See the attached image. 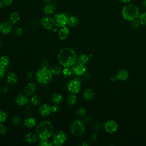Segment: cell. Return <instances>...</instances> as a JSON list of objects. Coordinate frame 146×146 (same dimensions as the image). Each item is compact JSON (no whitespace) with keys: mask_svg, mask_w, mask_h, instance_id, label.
<instances>
[{"mask_svg":"<svg viewBox=\"0 0 146 146\" xmlns=\"http://www.w3.org/2000/svg\"><path fill=\"white\" fill-rule=\"evenodd\" d=\"M76 54L74 50L69 47L61 49L58 55L59 63L64 67L72 66L76 62Z\"/></svg>","mask_w":146,"mask_h":146,"instance_id":"obj_1","label":"cell"},{"mask_svg":"<svg viewBox=\"0 0 146 146\" xmlns=\"http://www.w3.org/2000/svg\"><path fill=\"white\" fill-rule=\"evenodd\" d=\"M53 125L51 123L48 121H42L36 126L35 132L40 140L48 139L53 134Z\"/></svg>","mask_w":146,"mask_h":146,"instance_id":"obj_2","label":"cell"},{"mask_svg":"<svg viewBox=\"0 0 146 146\" xmlns=\"http://www.w3.org/2000/svg\"><path fill=\"white\" fill-rule=\"evenodd\" d=\"M121 15L124 19L132 21L138 18L140 15V9L135 4L126 3L121 9Z\"/></svg>","mask_w":146,"mask_h":146,"instance_id":"obj_3","label":"cell"},{"mask_svg":"<svg viewBox=\"0 0 146 146\" xmlns=\"http://www.w3.org/2000/svg\"><path fill=\"white\" fill-rule=\"evenodd\" d=\"M52 74L47 67H42L36 73V78L39 83L42 84H47L52 79Z\"/></svg>","mask_w":146,"mask_h":146,"instance_id":"obj_4","label":"cell"},{"mask_svg":"<svg viewBox=\"0 0 146 146\" xmlns=\"http://www.w3.org/2000/svg\"><path fill=\"white\" fill-rule=\"evenodd\" d=\"M70 131L72 135L75 137L82 136L85 131V126L84 123L79 120L74 121L70 125Z\"/></svg>","mask_w":146,"mask_h":146,"instance_id":"obj_5","label":"cell"},{"mask_svg":"<svg viewBox=\"0 0 146 146\" xmlns=\"http://www.w3.org/2000/svg\"><path fill=\"white\" fill-rule=\"evenodd\" d=\"M68 16L64 13L55 14L53 17L55 26L57 27H63L67 24Z\"/></svg>","mask_w":146,"mask_h":146,"instance_id":"obj_6","label":"cell"},{"mask_svg":"<svg viewBox=\"0 0 146 146\" xmlns=\"http://www.w3.org/2000/svg\"><path fill=\"white\" fill-rule=\"evenodd\" d=\"M67 140V135L63 131L56 132L53 136V144L55 146L62 145Z\"/></svg>","mask_w":146,"mask_h":146,"instance_id":"obj_7","label":"cell"},{"mask_svg":"<svg viewBox=\"0 0 146 146\" xmlns=\"http://www.w3.org/2000/svg\"><path fill=\"white\" fill-rule=\"evenodd\" d=\"M68 90L72 94L78 93L81 89V83L77 79L70 80L67 84Z\"/></svg>","mask_w":146,"mask_h":146,"instance_id":"obj_8","label":"cell"},{"mask_svg":"<svg viewBox=\"0 0 146 146\" xmlns=\"http://www.w3.org/2000/svg\"><path fill=\"white\" fill-rule=\"evenodd\" d=\"M40 23L44 29L49 30H52L55 26L53 18L48 15H46L42 18Z\"/></svg>","mask_w":146,"mask_h":146,"instance_id":"obj_9","label":"cell"},{"mask_svg":"<svg viewBox=\"0 0 146 146\" xmlns=\"http://www.w3.org/2000/svg\"><path fill=\"white\" fill-rule=\"evenodd\" d=\"M104 128L107 132L113 133L117 131L118 128V125L115 121L113 120H109L105 122Z\"/></svg>","mask_w":146,"mask_h":146,"instance_id":"obj_10","label":"cell"},{"mask_svg":"<svg viewBox=\"0 0 146 146\" xmlns=\"http://www.w3.org/2000/svg\"><path fill=\"white\" fill-rule=\"evenodd\" d=\"M72 68L74 73L78 76H81L83 75L87 71V67L86 66V64H83L76 62L72 66Z\"/></svg>","mask_w":146,"mask_h":146,"instance_id":"obj_11","label":"cell"},{"mask_svg":"<svg viewBox=\"0 0 146 146\" xmlns=\"http://www.w3.org/2000/svg\"><path fill=\"white\" fill-rule=\"evenodd\" d=\"M12 24L10 22L3 21L0 23V33L3 35L9 34L12 29Z\"/></svg>","mask_w":146,"mask_h":146,"instance_id":"obj_12","label":"cell"},{"mask_svg":"<svg viewBox=\"0 0 146 146\" xmlns=\"http://www.w3.org/2000/svg\"><path fill=\"white\" fill-rule=\"evenodd\" d=\"M39 112L40 115L43 117L48 116L51 112V106L47 104H43L39 107Z\"/></svg>","mask_w":146,"mask_h":146,"instance_id":"obj_13","label":"cell"},{"mask_svg":"<svg viewBox=\"0 0 146 146\" xmlns=\"http://www.w3.org/2000/svg\"><path fill=\"white\" fill-rule=\"evenodd\" d=\"M56 6L54 4L48 3H47L43 9V12L46 15L50 16L54 15L56 11Z\"/></svg>","mask_w":146,"mask_h":146,"instance_id":"obj_14","label":"cell"},{"mask_svg":"<svg viewBox=\"0 0 146 146\" xmlns=\"http://www.w3.org/2000/svg\"><path fill=\"white\" fill-rule=\"evenodd\" d=\"M128 76H129V74L127 71L125 70H121L117 72L116 76L114 78V79L111 80L113 81H115V80L125 81L128 78Z\"/></svg>","mask_w":146,"mask_h":146,"instance_id":"obj_15","label":"cell"},{"mask_svg":"<svg viewBox=\"0 0 146 146\" xmlns=\"http://www.w3.org/2000/svg\"><path fill=\"white\" fill-rule=\"evenodd\" d=\"M15 101L18 106H22L25 105L27 103L28 98L27 96H26L25 94H19L16 96Z\"/></svg>","mask_w":146,"mask_h":146,"instance_id":"obj_16","label":"cell"},{"mask_svg":"<svg viewBox=\"0 0 146 146\" xmlns=\"http://www.w3.org/2000/svg\"><path fill=\"white\" fill-rule=\"evenodd\" d=\"M36 89V84L33 82L27 83L25 87V92L27 95H33Z\"/></svg>","mask_w":146,"mask_h":146,"instance_id":"obj_17","label":"cell"},{"mask_svg":"<svg viewBox=\"0 0 146 146\" xmlns=\"http://www.w3.org/2000/svg\"><path fill=\"white\" fill-rule=\"evenodd\" d=\"M70 34V29L68 27L64 26L61 27L59 33H58V38L60 40H64L66 39Z\"/></svg>","mask_w":146,"mask_h":146,"instance_id":"obj_18","label":"cell"},{"mask_svg":"<svg viewBox=\"0 0 146 146\" xmlns=\"http://www.w3.org/2000/svg\"><path fill=\"white\" fill-rule=\"evenodd\" d=\"M79 23L78 18L75 15H70L67 18V24L70 27H74L77 26Z\"/></svg>","mask_w":146,"mask_h":146,"instance_id":"obj_19","label":"cell"},{"mask_svg":"<svg viewBox=\"0 0 146 146\" xmlns=\"http://www.w3.org/2000/svg\"><path fill=\"white\" fill-rule=\"evenodd\" d=\"M6 80L10 84H15L18 81V76L17 74L13 72H9L6 76Z\"/></svg>","mask_w":146,"mask_h":146,"instance_id":"obj_20","label":"cell"},{"mask_svg":"<svg viewBox=\"0 0 146 146\" xmlns=\"http://www.w3.org/2000/svg\"><path fill=\"white\" fill-rule=\"evenodd\" d=\"M95 95V91L91 88H86L83 92V98L87 100H91Z\"/></svg>","mask_w":146,"mask_h":146,"instance_id":"obj_21","label":"cell"},{"mask_svg":"<svg viewBox=\"0 0 146 146\" xmlns=\"http://www.w3.org/2000/svg\"><path fill=\"white\" fill-rule=\"evenodd\" d=\"M20 15L17 11L12 12L9 16V21L11 24H17L20 21Z\"/></svg>","mask_w":146,"mask_h":146,"instance_id":"obj_22","label":"cell"},{"mask_svg":"<svg viewBox=\"0 0 146 146\" xmlns=\"http://www.w3.org/2000/svg\"><path fill=\"white\" fill-rule=\"evenodd\" d=\"M23 124L26 127L31 128L35 125L36 120L34 117H27L24 120Z\"/></svg>","mask_w":146,"mask_h":146,"instance_id":"obj_23","label":"cell"},{"mask_svg":"<svg viewBox=\"0 0 146 146\" xmlns=\"http://www.w3.org/2000/svg\"><path fill=\"white\" fill-rule=\"evenodd\" d=\"M37 139H38V136L36 134H34L32 133H29L25 136L26 141L29 144L35 143L37 141Z\"/></svg>","mask_w":146,"mask_h":146,"instance_id":"obj_24","label":"cell"},{"mask_svg":"<svg viewBox=\"0 0 146 146\" xmlns=\"http://www.w3.org/2000/svg\"><path fill=\"white\" fill-rule=\"evenodd\" d=\"M10 63V60L9 56L2 55L0 56V67L6 68Z\"/></svg>","mask_w":146,"mask_h":146,"instance_id":"obj_25","label":"cell"},{"mask_svg":"<svg viewBox=\"0 0 146 146\" xmlns=\"http://www.w3.org/2000/svg\"><path fill=\"white\" fill-rule=\"evenodd\" d=\"M90 60V57L86 54H83L80 55L77 58H76V62L83 64H86Z\"/></svg>","mask_w":146,"mask_h":146,"instance_id":"obj_26","label":"cell"},{"mask_svg":"<svg viewBox=\"0 0 146 146\" xmlns=\"http://www.w3.org/2000/svg\"><path fill=\"white\" fill-rule=\"evenodd\" d=\"M30 101V103L31 104H33L34 106H38L41 103V102L42 101V99L40 96L35 95L31 97Z\"/></svg>","mask_w":146,"mask_h":146,"instance_id":"obj_27","label":"cell"},{"mask_svg":"<svg viewBox=\"0 0 146 146\" xmlns=\"http://www.w3.org/2000/svg\"><path fill=\"white\" fill-rule=\"evenodd\" d=\"M63 100V96L61 94L58 93H54L51 96V100L56 104H59Z\"/></svg>","mask_w":146,"mask_h":146,"instance_id":"obj_28","label":"cell"},{"mask_svg":"<svg viewBox=\"0 0 146 146\" xmlns=\"http://www.w3.org/2000/svg\"><path fill=\"white\" fill-rule=\"evenodd\" d=\"M62 72L64 76L66 78H69L74 73L72 68H71L70 67H64Z\"/></svg>","mask_w":146,"mask_h":146,"instance_id":"obj_29","label":"cell"},{"mask_svg":"<svg viewBox=\"0 0 146 146\" xmlns=\"http://www.w3.org/2000/svg\"><path fill=\"white\" fill-rule=\"evenodd\" d=\"M77 102V97L75 94H71L67 97V102L70 105H74Z\"/></svg>","mask_w":146,"mask_h":146,"instance_id":"obj_30","label":"cell"},{"mask_svg":"<svg viewBox=\"0 0 146 146\" xmlns=\"http://www.w3.org/2000/svg\"><path fill=\"white\" fill-rule=\"evenodd\" d=\"M50 70L51 72L52 73V74L54 75H60L62 71L60 67L58 66H54L51 67Z\"/></svg>","mask_w":146,"mask_h":146,"instance_id":"obj_31","label":"cell"},{"mask_svg":"<svg viewBox=\"0 0 146 146\" xmlns=\"http://www.w3.org/2000/svg\"><path fill=\"white\" fill-rule=\"evenodd\" d=\"M7 117V112L4 110H0V123H4Z\"/></svg>","mask_w":146,"mask_h":146,"instance_id":"obj_32","label":"cell"},{"mask_svg":"<svg viewBox=\"0 0 146 146\" xmlns=\"http://www.w3.org/2000/svg\"><path fill=\"white\" fill-rule=\"evenodd\" d=\"M138 19L141 25L146 26V12L140 14Z\"/></svg>","mask_w":146,"mask_h":146,"instance_id":"obj_33","label":"cell"},{"mask_svg":"<svg viewBox=\"0 0 146 146\" xmlns=\"http://www.w3.org/2000/svg\"><path fill=\"white\" fill-rule=\"evenodd\" d=\"M39 145L40 146H52L53 143L49 141L48 139H41L40 140Z\"/></svg>","mask_w":146,"mask_h":146,"instance_id":"obj_34","label":"cell"},{"mask_svg":"<svg viewBox=\"0 0 146 146\" xmlns=\"http://www.w3.org/2000/svg\"><path fill=\"white\" fill-rule=\"evenodd\" d=\"M86 114V110L84 107H80L76 111V115L79 117H84Z\"/></svg>","mask_w":146,"mask_h":146,"instance_id":"obj_35","label":"cell"},{"mask_svg":"<svg viewBox=\"0 0 146 146\" xmlns=\"http://www.w3.org/2000/svg\"><path fill=\"white\" fill-rule=\"evenodd\" d=\"M131 22H132V23H131L132 26L135 29H139L140 27V25H141L138 18L133 19Z\"/></svg>","mask_w":146,"mask_h":146,"instance_id":"obj_36","label":"cell"},{"mask_svg":"<svg viewBox=\"0 0 146 146\" xmlns=\"http://www.w3.org/2000/svg\"><path fill=\"white\" fill-rule=\"evenodd\" d=\"M7 128L2 123H0V135H4L6 133Z\"/></svg>","mask_w":146,"mask_h":146,"instance_id":"obj_37","label":"cell"},{"mask_svg":"<svg viewBox=\"0 0 146 146\" xmlns=\"http://www.w3.org/2000/svg\"><path fill=\"white\" fill-rule=\"evenodd\" d=\"M21 123V119L18 116H14L12 119V123L14 125H18Z\"/></svg>","mask_w":146,"mask_h":146,"instance_id":"obj_38","label":"cell"},{"mask_svg":"<svg viewBox=\"0 0 146 146\" xmlns=\"http://www.w3.org/2000/svg\"><path fill=\"white\" fill-rule=\"evenodd\" d=\"M6 71V68L0 67V80H1L5 76Z\"/></svg>","mask_w":146,"mask_h":146,"instance_id":"obj_39","label":"cell"},{"mask_svg":"<svg viewBox=\"0 0 146 146\" xmlns=\"http://www.w3.org/2000/svg\"><path fill=\"white\" fill-rule=\"evenodd\" d=\"M33 112V108L30 106H27L25 110V112L27 115H30Z\"/></svg>","mask_w":146,"mask_h":146,"instance_id":"obj_40","label":"cell"},{"mask_svg":"<svg viewBox=\"0 0 146 146\" xmlns=\"http://www.w3.org/2000/svg\"><path fill=\"white\" fill-rule=\"evenodd\" d=\"M15 33L18 36H21L23 34V30L21 27H17L15 29Z\"/></svg>","mask_w":146,"mask_h":146,"instance_id":"obj_41","label":"cell"},{"mask_svg":"<svg viewBox=\"0 0 146 146\" xmlns=\"http://www.w3.org/2000/svg\"><path fill=\"white\" fill-rule=\"evenodd\" d=\"M1 1H2L5 6H9L13 3L14 0H1Z\"/></svg>","mask_w":146,"mask_h":146,"instance_id":"obj_42","label":"cell"},{"mask_svg":"<svg viewBox=\"0 0 146 146\" xmlns=\"http://www.w3.org/2000/svg\"><path fill=\"white\" fill-rule=\"evenodd\" d=\"M51 112H55L58 111V107L56 105H54V106H51Z\"/></svg>","mask_w":146,"mask_h":146,"instance_id":"obj_43","label":"cell"},{"mask_svg":"<svg viewBox=\"0 0 146 146\" xmlns=\"http://www.w3.org/2000/svg\"><path fill=\"white\" fill-rule=\"evenodd\" d=\"M1 91L3 93H7L8 92V91H9V89H8V88L7 87H2L1 88Z\"/></svg>","mask_w":146,"mask_h":146,"instance_id":"obj_44","label":"cell"},{"mask_svg":"<svg viewBox=\"0 0 146 146\" xmlns=\"http://www.w3.org/2000/svg\"><path fill=\"white\" fill-rule=\"evenodd\" d=\"M131 1H132V0H120V2H121L122 3H125V4L131 2Z\"/></svg>","mask_w":146,"mask_h":146,"instance_id":"obj_45","label":"cell"},{"mask_svg":"<svg viewBox=\"0 0 146 146\" xmlns=\"http://www.w3.org/2000/svg\"><path fill=\"white\" fill-rule=\"evenodd\" d=\"M27 76L29 78H31L33 76V73L31 71H29L27 73Z\"/></svg>","mask_w":146,"mask_h":146,"instance_id":"obj_46","label":"cell"},{"mask_svg":"<svg viewBox=\"0 0 146 146\" xmlns=\"http://www.w3.org/2000/svg\"><path fill=\"white\" fill-rule=\"evenodd\" d=\"M142 5H143V7L146 9V0H143V1L142 2Z\"/></svg>","mask_w":146,"mask_h":146,"instance_id":"obj_47","label":"cell"},{"mask_svg":"<svg viewBox=\"0 0 146 146\" xmlns=\"http://www.w3.org/2000/svg\"><path fill=\"white\" fill-rule=\"evenodd\" d=\"M4 6H4V5H3V2H2V1L1 0H0V9H2Z\"/></svg>","mask_w":146,"mask_h":146,"instance_id":"obj_48","label":"cell"},{"mask_svg":"<svg viewBox=\"0 0 146 146\" xmlns=\"http://www.w3.org/2000/svg\"><path fill=\"white\" fill-rule=\"evenodd\" d=\"M42 1H44V2H45L47 3H50L52 0H42Z\"/></svg>","mask_w":146,"mask_h":146,"instance_id":"obj_49","label":"cell"},{"mask_svg":"<svg viewBox=\"0 0 146 146\" xmlns=\"http://www.w3.org/2000/svg\"><path fill=\"white\" fill-rule=\"evenodd\" d=\"M79 145H83V146H84V145H88V144L87 143H81V144H79Z\"/></svg>","mask_w":146,"mask_h":146,"instance_id":"obj_50","label":"cell"},{"mask_svg":"<svg viewBox=\"0 0 146 146\" xmlns=\"http://www.w3.org/2000/svg\"><path fill=\"white\" fill-rule=\"evenodd\" d=\"M52 31H54V32H56V31H58V28H56V27L54 28H54L52 29Z\"/></svg>","mask_w":146,"mask_h":146,"instance_id":"obj_51","label":"cell"},{"mask_svg":"<svg viewBox=\"0 0 146 146\" xmlns=\"http://www.w3.org/2000/svg\"><path fill=\"white\" fill-rule=\"evenodd\" d=\"M2 40L0 39V47L2 46Z\"/></svg>","mask_w":146,"mask_h":146,"instance_id":"obj_52","label":"cell"},{"mask_svg":"<svg viewBox=\"0 0 146 146\" xmlns=\"http://www.w3.org/2000/svg\"><path fill=\"white\" fill-rule=\"evenodd\" d=\"M1 91V87H0V91Z\"/></svg>","mask_w":146,"mask_h":146,"instance_id":"obj_53","label":"cell"}]
</instances>
